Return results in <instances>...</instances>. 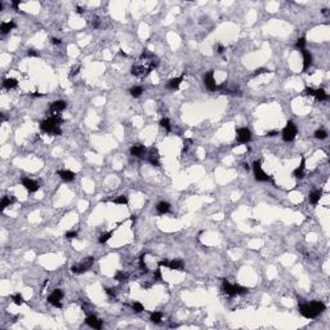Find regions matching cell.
Here are the masks:
<instances>
[{
    "label": "cell",
    "mask_w": 330,
    "mask_h": 330,
    "mask_svg": "<svg viewBox=\"0 0 330 330\" xmlns=\"http://www.w3.org/2000/svg\"><path fill=\"white\" fill-rule=\"evenodd\" d=\"M105 290H106V293L110 295V297H115V290L112 288H106Z\"/></svg>",
    "instance_id": "42"
},
{
    "label": "cell",
    "mask_w": 330,
    "mask_h": 330,
    "mask_svg": "<svg viewBox=\"0 0 330 330\" xmlns=\"http://www.w3.org/2000/svg\"><path fill=\"white\" fill-rule=\"evenodd\" d=\"M223 52H224V47H222V45L219 44V45H218V53H219V54H222Z\"/></svg>",
    "instance_id": "49"
},
{
    "label": "cell",
    "mask_w": 330,
    "mask_h": 330,
    "mask_svg": "<svg viewBox=\"0 0 330 330\" xmlns=\"http://www.w3.org/2000/svg\"><path fill=\"white\" fill-rule=\"evenodd\" d=\"M85 324L89 325L93 329H101L102 328V321L94 315H89L88 317L85 319Z\"/></svg>",
    "instance_id": "11"
},
{
    "label": "cell",
    "mask_w": 330,
    "mask_h": 330,
    "mask_svg": "<svg viewBox=\"0 0 330 330\" xmlns=\"http://www.w3.org/2000/svg\"><path fill=\"white\" fill-rule=\"evenodd\" d=\"M119 52H120V54H121V56H124V57H126V53H124V50H123V49H120Z\"/></svg>",
    "instance_id": "51"
},
{
    "label": "cell",
    "mask_w": 330,
    "mask_h": 330,
    "mask_svg": "<svg viewBox=\"0 0 330 330\" xmlns=\"http://www.w3.org/2000/svg\"><path fill=\"white\" fill-rule=\"evenodd\" d=\"M323 14H325V16H328V14H329V12H328V9H323Z\"/></svg>",
    "instance_id": "52"
},
{
    "label": "cell",
    "mask_w": 330,
    "mask_h": 330,
    "mask_svg": "<svg viewBox=\"0 0 330 330\" xmlns=\"http://www.w3.org/2000/svg\"><path fill=\"white\" fill-rule=\"evenodd\" d=\"M79 70H80V67L77 66V67H75V68H71V71H70V76H74V75H76L77 72H79Z\"/></svg>",
    "instance_id": "43"
},
{
    "label": "cell",
    "mask_w": 330,
    "mask_h": 330,
    "mask_svg": "<svg viewBox=\"0 0 330 330\" xmlns=\"http://www.w3.org/2000/svg\"><path fill=\"white\" fill-rule=\"evenodd\" d=\"M22 185L23 187L29 191V192H36V191L39 190V186L35 181H32L30 178H23L22 179Z\"/></svg>",
    "instance_id": "12"
},
{
    "label": "cell",
    "mask_w": 330,
    "mask_h": 330,
    "mask_svg": "<svg viewBox=\"0 0 330 330\" xmlns=\"http://www.w3.org/2000/svg\"><path fill=\"white\" fill-rule=\"evenodd\" d=\"M315 137L317 138V140H325V138L328 137V133L325 132V130L320 129V130H316V132H315Z\"/></svg>",
    "instance_id": "35"
},
{
    "label": "cell",
    "mask_w": 330,
    "mask_h": 330,
    "mask_svg": "<svg viewBox=\"0 0 330 330\" xmlns=\"http://www.w3.org/2000/svg\"><path fill=\"white\" fill-rule=\"evenodd\" d=\"M160 125H161L163 128H165V129H167V132H170V130H172V126H170V120H169V119H167V117L161 119V121H160Z\"/></svg>",
    "instance_id": "33"
},
{
    "label": "cell",
    "mask_w": 330,
    "mask_h": 330,
    "mask_svg": "<svg viewBox=\"0 0 330 330\" xmlns=\"http://www.w3.org/2000/svg\"><path fill=\"white\" fill-rule=\"evenodd\" d=\"M63 123V119L58 116V115H52L49 119L41 121L40 123V129L43 132L48 133L49 135H59L62 134V130H61L59 125Z\"/></svg>",
    "instance_id": "1"
},
{
    "label": "cell",
    "mask_w": 330,
    "mask_h": 330,
    "mask_svg": "<svg viewBox=\"0 0 330 330\" xmlns=\"http://www.w3.org/2000/svg\"><path fill=\"white\" fill-rule=\"evenodd\" d=\"M244 168H245L246 170H249V169H250V167H249V165H248V164H244Z\"/></svg>",
    "instance_id": "53"
},
{
    "label": "cell",
    "mask_w": 330,
    "mask_h": 330,
    "mask_svg": "<svg viewBox=\"0 0 330 330\" xmlns=\"http://www.w3.org/2000/svg\"><path fill=\"white\" fill-rule=\"evenodd\" d=\"M306 44H307L306 39L305 38H299L297 40V43H295V47H297L298 49H300V50H303V49H305V47H306Z\"/></svg>",
    "instance_id": "34"
},
{
    "label": "cell",
    "mask_w": 330,
    "mask_h": 330,
    "mask_svg": "<svg viewBox=\"0 0 330 330\" xmlns=\"http://www.w3.org/2000/svg\"><path fill=\"white\" fill-rule=\"evenodd\" d=\"M57 174L61 177V179L65 181V182H71L75 179V173L71 172V170H58Z\"/></svg>",
    "instance_id": "14"
},
{
    "label": "cell",
    "mask_w": 330,
    "mask_h": 330,
    "mask_svg": "<svg viewBox=\"0 0 330 330\" xmlns=\"http://www.w3.org/2000/svg\"><path fill=\"white\" fill-rule=\"evenodd\" d=\"M182 81H183V75L179 76V77H174V79L169 80V83L167 84V88L170 89V90H177L179 88V85H181Z\"/></svg>",
    "instance_id": "15"
},
{
    "label": "cell",
    "mask_w": 330,
    "mask_h": 330,
    "mask_svg": "<svg viewBox=\"0 0 330 330\" xmlns=\"http://www.w3.org/2000/svg\"><path fill=\"white\" fill-rule=\"evenodd\" d=\"M149 72H151L150 68H144V66H134V67H132V75H134V76H141V75L149 74Z\"/></svg>",
    "instance_id": "20"
},
{
    "label": "cell",
    "mask_w": 330,
    "mask_h": 330,
    "mask_svg": "<svg viewBox=\"0 0 330 330\" xmlns=\"http://www.w3.org/2000/svg\"><path fill=\"white\" fill-rule=\"evenodd\" d=\"M27 54H29L30 57H38V56H39V54L36 53V50H34V49H30Z\"/></svg>",
    "instance_id": "44"
},
{
    "label": "cell",
    "mask_w": 330,
    "mask_h": 330,
    "mask_svg": "<svg viewBox=\"0 0 330 330\" xmlns=\"http://www.w3.org/2000/svg\"><path fill=\"white\" fill-rule=\"evenodd\" d=\"M305 164H306V159L302 156L300 165H299V167H298L297 169H295V170L293 172V176H294L295 178H299V179H302L303 177H305Z\"/></svg>",
    "instance_id": "17"
},
{
    "label": "cell",
    "mask_w": 330,
    "mask_h": 330,
    "mask_svg": "<svg viewBox=\"0 0 330 330\" xmlns=\"http://www.w3.org/2000/svg\"><path fill=\"white\" fill-rule=\"evenodd\" d=\"M66 239H68V240H71V239H75L76 236H77V232L76 231H68V232H66Z\"/></svg>",
    "instance_id": "37"
},
{
    "label": "cell",
    "mask_w": 330,
    "mask_h": 330,
    "mask_svg": "<svg viewBox=\"0 0 330 330\" xmlns=\"http://www.w3.org/2000/svg\"><path fill=\"white\" fill-rule=\"evenodd\" d=\"M156 210H158L159 214L169 213V210H170V204L169 203H165V201H161V203L158 204V206H156Z\"/></svg>",
    "instance_id": "22"
},
{
    "label": "cell",
    "mask_w": 330,
    "mask_h": 330,
    "mask_svg": "<svg viewBox=\"0 0 330 330\" xmlns=\"http://www.w3.org/2000/svg\"><path fill=\"white\" fill-rule=\"evenodd\" d=\"M147 152V149L143 144H134L132 149H130V154L135 158H143L144 154Z\"/></svg>",
    "instance_id": "13"
},
{
    "label": "cell",
    "mask_w": 330,
    "mask_h": 330,
    "mask_svg": "<svg viewBox=\"0 0 330 330\" xmlns=\"http://www.w3.org/2000/svg\"><path fill=\"white\" fill-rule=\"evenodd\" d=\"M129 92H130V94H132V97L138 98L143 93V88H142V86H133V88L130 89Z\"/></svg>",
    "instance_id": "28"
},
{
    "label": "cell",
    "mask_w": 330,
    "mask_h": 330,
    "mask_svg": "<svg viewBox=\"0 0 330 330\" xmlns=\"http://www.w3.org/2000/svg\"><path fill=\"white\" fill-rule=\"evenodd\" d=\"M67 106V103L65 101H56L50 105V114L57 115L58 112H62Z\"/></svg>",
    "instance_id": "10"
},
{
    "label": "cell",
    "mask_w": 330,
    "mask_h": 330,
    "mask_svg": "<svg viewBox=\"0 0 330 330\" xmlns=\"http://www.w3.org/2000/svg\"><path fill=\"white\" fill-rule=\"evenodd\" d=\"M302 54H303V71H306L307 68L311 66V63H312V56H311L309 52L306 50V49L302 50Z\"/></svg>",
    "instance_id": "16"
},
{
    "label": "cell",
    "mask_w": 330,
    "mask_h": 330,
    "mask_svg": "<svg viewBox=\"0 0 330 330\" xmlns=\"http://www.w3.org/2000/svg\"><path fill=\"white\" fill-rule=\"evenodd\" d=\"M191 142H192V141H191V140H186V141L183 142V150H182V154H185V152L187 151V149H188V146H190L188 143H191Z\"/></svg>",
    "instance_id": "38"
},
{
    "label": "cell",
    "mask_w": 330,
    "mask_h": 330,
    "mask_svg": "<svg viewBox=\"0 0 330 330\" xmlns=\"http://www.w3.org/2000/svg\"><path fill=\"white\" fill-rule=\"evenodd\" d=\"M325 311V305L323 302H311V303H302L299 305V312L302 316L307 319H315L320 314Z\"/></svg>",
    "instance_id": "2"
},
{
    "label": "cell",
    "mask_w": 330,
    "mask_h": 330,
    "mask_svg": "<svg viewBox=\"0 0 330 330\" xmlns=\"http://www.w3.org/2000/svg\"><path fill=\"white\" fill-rule=\"evenodd\" d=\"M253 170H254V176H255V179L257 181H259V182H267V181L271 179L270 176H268L267 173L263 172V169H262V163H260L259 160L253 163Z\"/></svg>",
    "instance_id": "6"
},
{
    "label": "cell",
    "mask_w": 330,
    "mask_h": 330,
    "mask_svg": "<svg viewBox=\"0 0 330 330\" xmlns=\"http://www.w3.org/2000/svg\"><path fill=\"white\" fill-rule=\"evenodd\" d=\"M114 235V231H110V232H107V233H102V235L99 236V244H106V242L111 239V236Z\"/></svg>",
    "instance_id": "30"
},
{
    "label": "cell",
    "mask_w": 330,
    "mask_h": 330,
    "mask_svg": "<svg viewBox=\"0 0 330 330\" xmlns=\"http://www.w3.org/2000/svg\"><path fill=\"white\" fill-rule=\"evenodd\" d=\"M16 305H18V306H21L22 303H25V299H23V297L21 294H16V295H12V298H11Z\"/></svg>",
    "instance_id": "32"
},
{
    "label": "cell",
    "mask_w": 330,
    "mask_h": 330,
    "mask_svg": "<svg viewBox=\"0 0 330 330\" xmlns=\"http://www.w3.org/2000/svg\"><path fill=\"white\" fill-rule=\"evenodd\" d=\"M321 196H323V192L321 191H314L311 195H309V201L312 205H317V203L320 201Z\"/></svg>",
    "instance_id": "23"
},
{
    "label": "cell",
    "mask_w": 330,
    "mask_h": 330,
    "mask_svg": "<svg viewBox=\"0 0 330 330\" xmlns=\"http://www.w3.org/2000/svg\"><path fill=\"white\" fill-rule=\"evenodd\" d=\"M114 203H115V204L125 205V204H128V196H126V195H120V196H117V197L115 199Z\"/></svg>",
    "instance_id": "31"
},
{
    "label": "cell",
    "mask_w": 330,
    "mask_h": 330,
    "mask_svg": "<svg viewBox=\"0 0 330 330\" xmlns=\"http://www.w3.org/2000/svg\"><path fill=\"white\" fill-rule=\"evenodd\" d=\"M20 4H21V0H17V2H13V3H12V5L16 8V9H17V8H18V5H20Z\"/></svg>",
    "instance_id": "47"
},
{
    "label": "cell",
    "mask_w": 330,
    "mask_h": 330,
    "mask_svg": "<svg viewBox=\"0 0 330 330\" xmlns=\"http://www.w3.org/2000/svg\"><path fill=\"white\" fill-rule=\"evenodd\" d=\"M237 141L240 143H248L251 138V133L248 128H240L237 129Z\"/></svg>",
    "instance_id": "9"
},
{
    "label": "cell",
    "mask_w": 330,
    "mask_h": 330,
    "mask_svg": "<svg viewBox=\"0 0 330 330\" xmlns=\"http://www.w3.org/2000/svg\"><path fill=\"white\" fill-rule=\"evenodd\" d=\"M128 279H129V275L124 271H117L115 273V280H117V281H126Z\"/></svg>",
    "instance_id": "29"
},
{
    "label": "cell",
    "mask_w": 330,
    "mask_h": 330,
    "mask_svg": "<svg viewBox=\"0 0 330 330\" xmlns=\"http://www.w3.org/2000/svg\"><path fill=\"white\" fill-rule=\"evenodd\" d=\"M132 308H133L134 312H142L144 309L143 305H142V303H140V302H134L133 305H132Z\"/></svg>",
    "instance_id": "36"
},
{
    "label": "cell",
    "mask_w": 330,
    "mask_h": 330,
    "mask_svg": "<svg viewBox=\"0 0 330 330\" xmlns=\"http://www.w3.org/2000/svg\"><path fill=\"white\" fill-rule=\"evenodd\" d=\"M62 298H63V291L59 290V289H56V290L52 291V294L48 297V302L52 303L54 307L61 308V307H62V303H61Z\"/></svg>",
    "instance_id": "7"
},
{
    "label": "cell",
    "mask_w": 330,
    "mask_h": 330,
    "mask_svg": "<svg viewBox=\"0 0 330 330\" xmlns=\"http://www.w3.org/2000/svg\"><path fill=\"white\" fill-rule=\"evenodd\" d=\"M222 289H223V291L226 294L230 295V297H235V295L245 294L248 291V289L244 288V286H241V285H232L227 280H223V282H222Z\"/></svg>",
    "instance_id": "3"
},
{
    "label": "cell",
    "mask_w": 330,
    "mask_h": 330,
    "mask_svg": "<svg viewBox=\"0 0 330 330\" xmlns=\"http://www.w3.org/2000/svg\"><path fill=\"white\" fill-rule=\"evenodd\" d=\"M154 279H156V280H161V272H160V268H158V270L155 271V273H154Z\"/></svg>",
    "instance_id": "39"
},
{
    "label": "cell",
    "mask_w": 330,
    "mask_h": 330,
    "mask_svg": "<svg viewBox=\"0 0 330 330\" xmlns=\"http://www.w3.org/2000/svg\"><path fill=\"white\" fill-rule=\"evenodd\" d=\"M50 41L53 43L54 45H59V44H61V41H62V40H59V39H57V38H52V39H50Z\"/></svg>",
    "instance_id": "45"
},
{
    "label": "cell",
    "mask_w": 330,
    "mask_h": 330,
    "mask_svg": "<svg viewBox=\"0 0 330 330\" xmlns=\"http://www.w3.org/2000/svg\"><path fill=\"white\" fill-rule=\"evenodd\" d=\"M16 27V23L13 21L11 22H3L2 25H0V31H2L3 35H5V34H8L11 30H13Z\"/></svg>",
    "instance_id": "21"
},
{
    "label": "cell",
    "mask_w": 330,
    "mask_h": 330,
    "mask_svg": "<svg viewBox=\"0 0 330 330\" xmlns=\"http://www.w3.org/2000/svg\"><path fill=\"white\" fill-rule=\"evenodd\" d=\"M315 89H312V88H306L305 89V94H307V95H315Z\"/></svg>",
    "instance_id": "41"
},
{
    "label": "cell",
    "mask_w": 330,
    "mask_h": 330,
    "mask_svg": "<svg viewBox=\"0 0 330 330\" xmlns=\"http://www.w3.org/2000/svg\"><path fill=\"white\" fill-rule=\"evenodd\" d=\"M17 85H18V81H17L16 79H5L4 83H3V86L5 89H14L17 88Z\"/></svg>",
    "instance_id": "24"
},
{
    "label": "cell",
    "mask_w": 330,
    "mask_h": 330,
    "mask_svg": "<svg viewBox=\"0 0 330 330\" xmlns=\"http://www.w3.org/2000/svg\"><path fill=\"white\" fill-rule=\"evenodd\" d=\"M149 161L154 165V167H160V160H159V154L158 150L151 149L150 155H149Z\"/></svg>",
    "instance_id": "18"
},
{
    "label": "cell",
    "mask_w": 330,
    "mask_h": 330,
    "mask_svg": "<svg viewBox=\"0 0 330 330\" xmlns=\"http://www.w3.org/2000/svg\"><path fill=\"white\" fill-rule=\"evenodd\" d=\"M150 320L155 324H160L161 320H163V314H161V312H152Z\"/></svg>",
    "instance_id": "27"
},
{
    "label": "cell",
    "mask_w": 330,
    "mask_h": 330,
    "mask_svg": "<svg viewBox=\"0 0 330 330\" xmlns=\"http://www.w3.org/2000/svg\"><path fill=\"white\" fill-rule=\"evenodd\" d=\"M277 134H279V133H277L276 130H271V132H267L266 135H267V137H275V135H277Z\"/></svg>",
    "instance_id": "46"
},
{
    "label": "cell",
    "mask_w": 330,
    "mask_h": 330,
    "mask_svg": "<svg viewBox=\"0 0 330 330\" xmlns=\"http://www.w3.org/2000/svg\"><path fill=\"white\" fill-rule=\"evenodd\" d=\"M298 133V130H297V126H295V124L293 123V121H288V124L285 125V128L282 129V140L285 142H290L293 141L295 135H297Z\"/></svg>",
    "instance_id": "4"
},
{
    "label": "cell",
    "mask_w": 330,
    "mask_h": 330,
    "mask_svg": "<svg viewBox=\"0 0 330 330\" xmlns=\"http://www.w3.org/2000/svg\"><path fill=\"white\" fill-rule=\"evenodd\" d=\"M263 72H270V71H267L266 68H258V70H255L254 71V74H253V76H257V75H260V74H263Z\"/></svg>",
    "instance_id": "40"
},
{
    "label": "cell",
    "mask_w": 330,
    "mask_h": 330,
    "mask_svg": "<svg viewBox=\"0 0 330 330\" xmlns=\"http://www.w3.org/2000/svg\"><path fill=\"white\" fill-rule=\"evenodd\" d=\"M76 12L79 13V14H83V13H84V9H83L81 7H76Z\"/></svg>",
    "instance_id": "48"
},
{
    "label": "cell",
    "mask_w": 330,
    "mask_h": 330,
    "mask_svg": "<svg viewBox=\"0 0 330 330\" xmlns=\"http://www.w3.org/2000/svg\"><path fill=\"white\" fill-rule=\"evenodd\" d=\"M94 263V258L93 257H88L85 260H84V263H80V264H76V266H72L71 267V272L74 273H77V275H80V273H84L89 270V268L93 266Z\"/></svg>",
    "instance_id": "5"
},
{
    "label": "cell",
    "mask_w": 330,
    "mask_h": 330,
    "mask_svg": "<svg viewBox=\"0 0 330 330\" xmlns=\"http://www.w3.org/2000/svg\"><path fill=\"white\" fill-rule=\"evenodd\" d=\"M315 97H316V99L317 101H320V102H323V101H326V99H329V94L324 90V89H317L316 92H315Z\"/></svg>",
    "instance_id": "25"
},
{
    "label": "cell",
    "mask_w": 330,
    "mask_h": 330,
    "mask_svg": "<svg viewBox=\"0 0 330 330\" xmlns=\"http://www.w3.org/2000/svg\"><path fill=\"white\" fill-rule=\"evenodd\" d=\"M31 95H32V97H43V94H41V93H38V92L31 93Z\"/></svg>",
    "instance_id": "50"
},
{
    "label": "cell",
    "mask_w": 330,
    "mask_h": 330,
    "mask_svg": "<svg viewBox=\"0 0 330 330\" xmlns=\"http://www.w3.org/2000/svg\"><path fill=\"white\" fill-rule=\"evenodd\" d=\"M168 268H170V270H177V271H183L185 270V264H183L182 260L174 259V260H170V262L168 263Z\"/></svg>",
    "instance_id": "19"
},
{
    "label": "cell",
    "mask_w": 330,
    "mask_h": 330,
    "mask_svg": "<svg viewBox=\"0 0 330 330\" xmlns=\"http://www.w3.org/2000/svg\"><path fill=\"white\" fill-rule=\"evenodd\" d=\"M204 84L208 89H209L210 92H214L218 89V86H217V83L214 80V74L213 71H209V72H206V75L204 76Z\"/></svg>",
    "instance_id": "8"
},
{
    "label": "cell",
    "mask_w": 330,
    "mask_h": 330,
    "mask_svg": "<svg viewBox=\"0 0 330 330\" xmlns=\"http://www.w3.org/2000/svg\"><path fill=\"white\" fill-rule=\"evenodd\" d=\"M14 201H16V199H14V197H8V196H4V197L2 199V204H0V206H2V209H5V208H7L8 205L13 204Z\"/></svg>",
    "instance_id": "26"
}]
</instances>
